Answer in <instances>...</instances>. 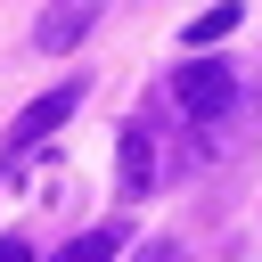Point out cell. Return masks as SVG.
Here are the masks:
<instances>
[{
	"instance_id": "1",
	"label": "cell",
	"mask_w": 262,
	"mask_h": 262,
	"mask_svg": "<svg viewBox=\"0 0 262 262\" xmlns=\"http://www.w3.org/2000/svg\"><path fill=\"white\" fill-rule=\"evenodd\" d=\"M172 98H180L188 123H221V115L237 106V74H229V57H188V66H172Z\"/></svg>"
},
{
	"instance_id": "2",
	"label": "cell",
	"mask_w": 262,
	"mask_h": 262,
	"mask_svg": "<svg viewBox=\"0 0 262 262\" xmlns=\"http://www.w3.org/2000/svg\"><path fill=\"white\" fill-rule=\"evenodd\" d=\"M74 106H82V82H57V90H41V98H33V106H25L16 123H8V156L41 147V139H49V131H57V123H66Z\"/></svg>"
},
{
	"instance_id": "3",
	"label": "cell",
	"mask_w": 262,
	"mask_h": 262,
	"mask_svg": "<svg viewBox=\"0 0 262 262\" xmlns=\"http://www.w3.org/2000/svg\"><path fill=\"white\" fill-rule=\"evenodd\" d=\"M90 25H98V0H49L41 25H33V49H41V57H66Z\"/></svg>"
},
{
	"instance_id": "4",
	"label": "cell",
	"mask_w": 262,
	"mask_h": 262,
	"mask_svg": "<svg viewBox=\"0 0 262 262\" xmlns=\"http://www.w3.org/2000/svg\"><path fill=\"white\" fill-rule=\"evenodd\" d=\"M115 172H123V196H147V188H156V139H147L139 123L123 131V147H115Z\"/></svg>"
},
{
	"instance_id": "5",
	"label": "cell",
	"mask_w": 262,
	"mask_h": 262,
	"mask_svg": "<svg viewBox=\"0 0 262 262\" xmlns=\"http://www.w3.org/2000/svg\"><path fill=\"white\" fill-rule=\"evenodd\" d=\"M115 254H123V229H115V221H98V229L66 237V246H57L49 262H115Z\"/></svg>"
},
{
	"instance_id": "6",
	"label": "cell",
	"mask_w": 262,
	"mask_h": 262,
	"mask_svg": "<svg viewBox=\"0 0 262 262\" xmlns=\"http://www.w3.org/2000/svg\"><path fill=\"white\" fill-rule=\"evenodd\" d=\"M237 16H246V0H213L205 16H188V33H180V41H188V49H205V41H221V33H237Z\"/></svg>"
},
{
	"instance_id": "7",
	"label": "cell",
	"mask_w": 262,
	"mask_h": 262,
	"mask_svg": "<svg viewBox=\"0 0 262 262\" xmlns=\"http://www.w3.org/2000/svg\"><path fill=\"white\" fill-rule=\"evenodd\" d=\"M139 262H188V254H180L172 237H147V246H139Z\"/></svg>"
},
{
	"instance_id": "8",
	"label": "cell",
	"mask_w": 262,
	"mask_h": 262,
	"mask_svg": "<svg viewBox=\"0 0 262 262\" xmlns=\"http://www.w3.org/2000/svg\"><path fill=\"white\" fill-rule=\"evenodd\" d=\"M0 262H33V246L25 237H0Z\"/></svg>"
}]
</instances>
